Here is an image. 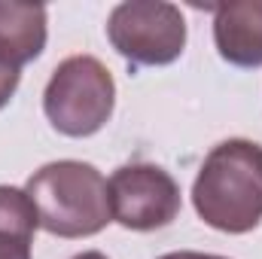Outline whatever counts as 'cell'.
Instances as JSON below:
<instances>
[{"instance_id":"1","label":"cell","mask_w":262,"mask_h":259,"mask_svg":"<svg viewBox=\"0 0 262 259\" xmlns=\"http://www.w3.org/2000/svg\"><path fill=\"white\" fill-rule=\"evenodd\" d=\"M195 213L216 232L244 235L262 220V146L244 137L216 143L192 183Z\"/></svg>"},{"instance_id":"2","label":"cell","mask_w":262,"mask_h":259,"mask_svg":"<svg viewBox=\"0 0 262 259\" xmlns=\"http://www.w3.org/2000/svg\"><path fill=\"white\" fill-rule=\"evenodd\" d=\"M25 192L37 207L40 229L58 238L98 235L113 220L107 180L89 162H49L28 177Z\"/></svg>"},{"instance_id":"3","label":"cell","mask_w":262,"mask_h":259,"mask_svg":"<svg viewBox=\"0 0 262 259\" xmlns=\"http://www.w3.org/2000/svg\"><path fill=\"white\" fill-rule=\"evenodd\" d=\"M116 107L113 73L95 55H70L52 70L43 92V113L67 137H89L107 125Z\"/></svg>"},{"instance_id":"4","label":"cell","mask_w":262,"mask_h":259,"mask_svg":"<svg viewBox=\"0 0 262 259\" xmlns=\"http://www.w3.org/2000/svg\"><path fill=\"white\" fill-rule=\"evenodd\" d=\"M107 40L134 67H165L186 49V18L165 0H125L107 18Z\"/></svg>"},{"instance_id":"5","label":"cell","mask_w":262,"mask_h":259,"mask_svg":"<svg viewBox=\"0 0 262 259\" xmlns=\"http://www.w3.org/2000/svg\"><path fill=\"white\" fill-rule=\"evenodd\" d=\"M110 213L131 232H152L177 220L180 186L177 180L149 162H131L113 171L107 180Z\"/></svg>"},{"instance_id":"6","label":"cell","mask_w":262,"mask_h":259,"mask_svg":"<svg viewBox=\"0 0 262 259\" xmlns=\"http://www.w3.org/2000/svg\"><path fill=\"white\" fill-rule=\"evenodd\" d=\"M213 43L229 64L262 67V0L216 3Z\"/></svg>"},{"instance_id":"7","label":"cell","mask_w":262,"mask_h":259,"mask_svg":"<svg viewBox=\"0 0 262 259\" xmlns=\"http://www.w3.org/2000/svg\"><path fill=\"white\" fill-rule=\"evenodd\" d=\"M46 49V6L0 0V61L25 67Z\"/></svg>"},{"instance_id":"8","label":"cell","mask_w":262,"mask_h":259,"mask_svg":"<svg viewBox=\"0 0 262 259\" xmlns=\"http://www.w3.org/2000/svg\"><path fill=\"white\" fill-rule=\"evenodd\" d=\"M37 207L25 189L0 186V259H31Z\"/></svg>"},{"instance_id":"9","label":"cell","mask_w":262,"mask_h":259,"mask_svg":"<svg viewBox=\"0 0 262 259\" xmlns=\"http://www.w3.org/2000/svg\"><path fill=\"white\" fill-rule=\"evenodd\" d=\"M18 79H21V73L15 70V67L3 64L0 61V110L9 104V98L15 95V89H18Z\"/></svg>"},{"instance_id":"10","label":"cell","mask_w":262,"mask_h":259,"mask_svg":"<svg viewBox=\"0 0 262 259\" xmlns=\"http://www.w3.org/2000/svg\"><path fill=\"white\" fill-rule=\"evenodd\" d=\"M159 259H229V256H216V253H195V250H177V253H165Z\"/></svg>"},{"instance_id":"11","label":"cell","mask_w":262,"mask_h":259,"mask_svg":"<svg viewBox=\"0 0 262 259\" xmlns=\"http://www.w3.org/2000/svg\"><path fill=\"white\" fill-rule=\"evenodd\" d=\"M73 259H107L101 250H85V253H76Z\"/></svg>"}]
</instances>
